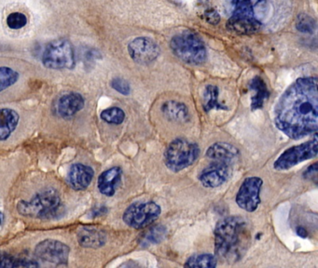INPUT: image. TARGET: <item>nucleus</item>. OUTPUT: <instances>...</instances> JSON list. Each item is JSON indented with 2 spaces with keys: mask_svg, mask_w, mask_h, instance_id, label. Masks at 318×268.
<instances>
[{
  "mask_svg": "<svg viewBox=\"0 0 318 268\" xmlns=\"http://www.w3.org/2000/svg\"><path fill=\"white\" fill-rule=\"evenodd\" d=\"M17 210L23 216L50 220L61 216L64 206L58 192L50 188L39 192L29 201H21Z\"/></svg>",
  "mask_w": 318,
  "mask_h": 268,
  "instance_id": "obj_4",
  "label": "nucleus"
},
{
  "mask_svg": "<svg viewBox=\"0 0 318 268\" xmlns=\"http://www.w3.org/2000/svg\"><path fill=\"white\" fill-rule=\"evenodd\" d=\"M122 176L123 171L120 167H112L101 173L97 180V186L101 194L106 196L115 195Z\"/></svg>",
  "mask_w": 318,
  "mask_h": 268,
  "instance_id": "obj_16",
  "label": "nucleus"
},
{
  "mask_svg": "<svg viewBox=\"0 0 318 268\" xmlns=\"http://www.w3.org/2000/svg\"><path fill=\"white\" fill-rule=\"evenodd\" d=\"M85 100L83 97L78 93H69L64 95L58 103V113L62 117L68 118L76 115L78 112L83 109Z\"/></svg>",
  "mask_w": 318,
  "mask_h": 268,
  "instance_id": "obj_18",
  "label": "nucleus"
},
{
  "mask_svg": "<svg viewBox=\"0 0 318 268\" xmlns=\"http://www.w3.org/2000/svg\"><path fill=\"white\" fill-rule=\"evenodd\" d=\"M161 110L163 116L166 117L169 121L181 124L190 121V115L189 108L183 103L177 100H168L162 105Z\"/></svg>",
  "mask_w": 318,
  "mask_h": 268,
  "instance_id": "obj_17",
  "label": "nucleus"
},
{
  "mask_svg": "<svg viewBox=\"0 0 318 268\" xmlns=\"http://www.w3.org/2000/svg\"><path fill=\"white\" fill-rule=\"evenodd\" d=\"M217 265V257L211 253L194 254L190 256L184 264L186 267L215 268Z\"/></svg>",
  "mask_w": 318,
  "mask_h": 268,
  "instance_id": "obj_24",
  "label": "nucleus"
},
{
  "mask_svg": "<svg viewBox=\"0 0 318 268\" xmlns=\"http://www.w3.org/2000/svg\"><path fill=\"white\" fill-rule=\"evenodd\" d=\"M111 87L121 94L129 95L131 92L130 84L123 78H116L112 79Z\"/></svg>",
  "mask_w": 318,
  "mask_h": 268,
  "instance_id": "obj_30",
  "label": "nucleus"
},
{
  "mask_svg": "<svg viewBox=\"0 0 318 268\" xmlns=\"http://www.w3.org/2000/svg\"><path fill=\"white\" fill-rule=\"evenodd\" d=\"M318 163L314 162L306 169L303 173V177L310 181H313L314 184H317Z\"/></svg>",
  "mask_w": 318,
  "mask_h": 268,
  "instance_id": "obj_31",
  "label": "nucleus"
},
{
  "mask_svg": "<svg viewBox=\"0 0 318 268\" xmlns=\"http://www.w3.org/2000/svg\"><path fill=\"white\" fill-rule=\"evenodd\" d=\"M95 176V172L92 168L81 163L73 164L68 172V183L75 190L81 191L89 186Z\"/></svg>",
  "mask_w": 318,
  "mask_h": 268,
  "instance_id": "obj_14",
  "label": "nucleus"
},
{
  "mask_svg": "<svg viewBox=\"0 0 318 268\" xmlns=\"http://www.w3.org/2000/svg\"><path fill=\"white\" fill-rule=\"evenodd\" d=\"M170 47L175 55L189 64L199 65L207 61V50L205 43L190 31H184L175 36Z\"/></svg>",
  "mask_w": 318,
  "mask_h": 268,
  "instance_id": "obj_5",
  "label": "nucleus"
},
{
  "mask_svg": "<svg viewBox=\"0 0 318 268\" xmlns=\"http://www.w3.org/2000/svg\"><path fill=\"white\" fill-rule=\"evenodd\" d=\"M42 63L49 69H72L76 64L75 52L71 42L67 39H56L46 46Z\"/></svg>",
  "mask_w": 318,
  "mask_h": 268,
  "instance_id": "obj_7",
  "label": "nucleus"
},
{
  "mask_svg": "<svg viewBox=\"0 0 318 268\" xmlns=\"http://www.w3.org/2000/svg\"><path fill=\"white\" fill-rule=\"evenodd\" d=\"M20 117L18 113L12 109H0V142L11 137V133L16 129Z\"/></svg>",
  "mask_w": 318,
  "mask_h": 268,
  "instance_id": "obj_19",
  "label": "nucleus"
},
{
  "mask_svg": "<svg viewBox=\"0 0 318 268\" xmlns=\"http://www.w3.org/2000/svg\"><path fill=\"white\" fill-rule=\"evenodd\" d=\"M205 18L207 20V22L210 24H218L219 21H220V16H219V13L218 11H216L215 9H208L205 12Z\"/></svg>",
  "mask_w": 318,
  "mask_h": 268,
  "instance_id": "obj_32",
  "label": "nucleus"
},
{
  "mask_svg": "<svg viewBox=\"0 0 318 268\" xmlns=\"http://www.w3.org/2000/svg\"><path fill=\"white\" fill-rule=\"evenodd\" d=\"M250 243L248 223L240 216L220 220L214 230V245L217 256L228 263L240 261Z\"/></svg>",
  "mask_w": 318,
  "mask_h": 268,
  "instance_id": "obj_2",
  "label": "nucleus"
},
{
  "mask_svg": "<svg viewBox=\"0 0 318 268\" xmlns=\"http://www.w3.org/2000/svg\"><path fill=\"white\" fill-rule=\"evenodd\" d=\"M219 89L217 86L207 85L204 92V110L206 113L216 110H228V107L218 102Z\"/></svg>",
  "mask_w": 318,
  "mask_h": 268,
  "instance_id": "obj_22",
  "label": "nucleus"
},
{
  "mask_svg": "<svg viewBox=\"0 0 318 268\" xmlns=\"http://www.w3.org/2000/svg\"><path fill=\"white\" fill-rule=\"evenodd\" d=\"M234 11L227 28L240 35L257 32L267 11V0H233Z\"/></svg>",
  "mask_w": 318,
  "mask_h": 268,
  "instance_id": "obj_3",
  "label": "nucleus"
},
{
  "mask_svg": "<svg viewBox=\"0 0 318 268\" xmlns=\"http://www.w3.org/2000/svg\"><path fill=\"white\" fill-rule=\"evenodd\" d=\"M233 174V164L214 161L198 175V180L207 188H217L229 181Z\"/></svg>",
  "mask_w": 318,
  "mask_h": 268,
  "instance_id": "obj_12",
  "label": "nucleus"
},
{
  "mask_svg": "<svg viewBox=\"0 0 318 268\" xmlns=\"http://www.w3.org/2000/svg\"><path fill=\"white\" fill-rule=\"evenodd\" d=\"M316 27L315 21L307 14H301L297 18L296 28L302 33L312 34Z\"/></svg>",
  "mask_w": 318,
  "mask_h": 268,
  "instance_id": "obj_28",
  "label": "nucleus"
},
{
  "mask_svg": "<svg viewBox=\"0 0 318 268\" xmlns=\"http://www.w3.org/2000/svg\"><path fill=\"white\" fill-rule=\"evenodd\" d=\"M249 89L255 91V95L252 97L251 100L252 111L262 109L265 104V100H268L270 96V92L265 81L261 77L256 76L255 78H252L251 81L249 82Z\"/></svg>",
  "mask_w": 318,
  "mask_h": 268,
  "instance_id": "obj_20",
  "label": "nucleus"
},
{
  "mask_svg": "<svg viewBox=\"0 0 318 268\" xmlns=\"http://www.w3.org/2000/svg\"><path fill=\"white\" fill-rule=\"evenodd\" d=\"M167 234V229L164 225H155L142 236L140 239V245L142 247H150L162 242Z\"/></svg>",
  "mask_w": 318,
  "mask_h": 268,
  "instance_id": "obj_23",
  "label": "nucleus"
},
{
  "mask_svg": "<svg viewBox=\"0 0 318 268\" xmlns=\"http://www.w3.org/2000/svg\"><path fill=\"white\" fill-rule=\"evenodd\" d=\"M263 179L257 176L246 177L242 182L235 196L236 204L247 212L257 211L261 204V191L263 188Z\"/></svg>",
  "mask_w": 318,
  "mask_h": 268,
  "instance_id": "obj_10",
  "label": "nucleus"
},
{
  "mask_svg": "<svg viewBox=\"0 0 318 268\" xmlns=\"http://www.w3.org/2000/svg\"><path fill=\"white\" fill-rule=\"evenodd\" d=\"M78 243L84 248H100L106 243V234L95 228L84 227L78 234Z\"/></svg>",
  "mask_w": 318,
  "mask_h": 268,
  "instance_id": "obj_21",
  "label": "nucleus"
},
{
  "mask_svg": "<svg viewBox=\"0 0 318 268\" xmlns=\"http://www.w3.org/2000/svg\"><path fill=\"white\" fill-rule=\"evenodd\" d=\"M39 263L27 259L12 256L8 253L0 252V268L38 267Z\"/></svg>",
  "mask_w": 318,
  "mask_h": 268,
  "instance_id": "obj_25",
  "label": "nucleus"
},
{
  "mask_svg": "<svg viewBox=\"0 0 318 268\" xmlns=\"http://www.w3.org/2000/svg\"><path fill=\"white\" fill-rule=\"evenodd\" d=\"M35 252L38 258L43 262L62 265L67 264L68 262L70 249L61 241L46 240L37 245Z\"/></svg>",
  "mask_w": 318,
  "mask_h": 268,
  "instance_id": "obj_11",
  "label": "nucleus"
},
{
  "mask_svg": "<svg viewBox=\"0 0 318 268\" xmlns=\"http://www.w3.org/2000/svg\"><path fill=\"white\" fill-rule=\"evenodd\" d=\"M3 221H4V215L2 212H0V225L3 223Z\"/></svg>",
  "mask_w": 318,
  "mask_h": 268,
  "instance_id": "obj_35",
  "label": "nucleus"
},
{
  "mask_svg": "<svg viewBox=\"0 0 318 268\" xmlns=\"http://www.w3.org/2000/svg\"><path fill=\"white\" fill-rule=\"evenodd\" d=\"M27 23V18L21 12H12L7 18V24L13 30H18L25 26Z\"/></svg>",
  "mask_w": 318,
  "mask_h": 268,
  "instance_id": "obj_29",
  "label": "nucleus"
},
{
  "mask_svg": "<svg viewBox=\"0 0 318 268\" xmlns=\"http://www.w3.org/2000/svg\"><path fill=\"white\" fill-rule=\"evenodd\" d=\"M317 133H314L313 139L305 142L301 145H294L283 152L278 158L274 161V168L276 171L284 172L295 167L298 164L317 156Z\"/></svg>",
  "mask_w": 318,
  "mask_h": 268,
  "instance_id": "obj_9",
  "label": "nucleus"
},
{
  "mask_svg": "<svg viewBox=\"0 0 318 268\" xmlns=\"http://www.w3.org/2000/svg\"><path fill=\"white\" fill-rule=\"evenodd\" d=\"M317 78H298L281 96L274 109L276 128L292 140H301L318 129Z\"/></svg>",
  "mask_w": 318,
  "mask_h": 268,
  "instance_id": "obj_1",
  "label": "nucleus"
},
{
  "mask_svg": "<svg viewBox=\"0 0 318 268\" xmlns=\"http://www.w3.org/2000/svg\"><path fill=\"white\" fill-rule=\"evenodd\" d=\"M19 74L10 67H0V92L16 83Z\"/></svg>",
  "mask_w": 318,
  "mask_h": 268,
  "instance_id": "obj_26",
  "label": "nucleus"
},
{
  "mask_svg": "<svg viewBox=\"0 0 318 268\" xmlns=\"http://www.w3.org/2000/svg\"><path fill=\"white\" fill-rule=\"evenodd\" d=\"M200 155V148L195 143L184 138L175 139L164 151V163L168 170L179 173L190 167Z\"/></svg>",
  "mask_w": 318,
  "mask_h": 268,
  "instance_id": "obj_6",
  "label": "nucleus"
},
{
  "mask_svg": "<svg viewBox=\"0 0 318 268\" xmlns=\"http://www.w3.org/2000/svg\"><path fill=\"white\" fill-rule=\"evenodd\" d=\"M206 156L213 161L233 164L240 156V151L235 145L224 142H218L208 147Z\"/></svg>",
  "mask_w": 318,
  "mask_h": 268,
  "instance_id": "obj_15",
  "label": "nucleus"
},
{
  "mask_svg": "<svg viewBox=\"0 0 318 268\" xmlns=\"http://www.w3.org/2000/svg\"><path fill=\"white\" fill-rule=\"evenodd\" d=\"M131 58L139 64H150L160 55V48L154 40L140 37L134 39L128 46Z\"/></svg>",
  "mask_w": 318,
  "mask_h": 268,
  "instance_id": "obj_13",
  "label": "nucleus"
},
{
  "mask_svg": "<svg viewBox=\"0 0 318 268\" xmlns=\"http://www.w3.org/2000/svg\"><path fill=\"white\" fill-rule=\"evenodd\" d=\"M162 213L161 206L154 201H136L123 212V220L129 227L146 228L156 222Z\"/></svg>",
  "mask_w": 318,
  "mask_h": 268,
  "instance_id": "obj_8",
  "label": "nucleus"
},
{
  "mask_svg": "<svg viewBox=\"0 0 318 268\" xmlns=\"http://www.w3.org/2000/svg\"><path fill=\"white\" fill-rule=\"evenodd\" d=\"M101 118L108 124H114V125H120L124 121L125 119V113L122 108L120 107H110L101 113Z\"/></svg>",
  "mask_w": 318,
  "mask_h": 268,
  "instance_id": "obj_27",
  "label": "nucleus"
},
{
  "mask_svg": "<svg viewBox=\"0 0 318 268\" xmlns=\"http://www.w3.org/2000/svg\"><path fill=\"white\" fill-rule=\"evenodd\" d=\"M105 212H106V208L102 207V208H99L98 210H95V211H94V215H95V216H97V215L99 216L101 214H104Z\"/></svg>",
  "mask_w": 318,
  "mask_h": 268,
  "instance_id": "obj_34",
  "label": "nucleus"
},
{
  "mask_svg": "<svg viewBox=\"0 0 318 268\" xmlns=\"http://www.w3.org/2000/svg\"><path fill=\"white\" fill-rule=\"evenodd\" d=\"M296 233L299 237H301L302 239H306L308 237L307 230L304 228L303 226H299V227L297 228Z\"/></svg>",
  "mask_w": 318,
  "mask_h": 268,
  "instance_id": "obj_33",
  "label": "nucleus"
}]
</instances>
